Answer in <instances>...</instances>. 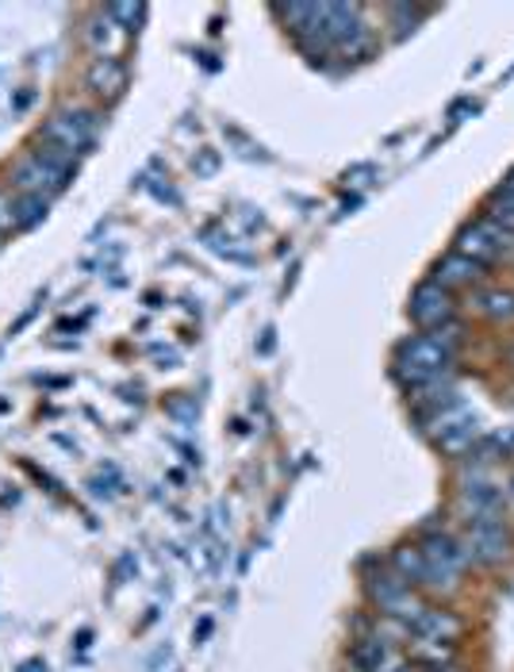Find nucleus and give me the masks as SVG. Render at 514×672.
<instances>
[{
    "instance_id": "nucleus-1",
    "label": "nucleus",
    "mask_w": 514,
    "mask_h": 672,
    "mask_svg": "<svg viewBox=\"0 0 514 672\" xmlns=\"http://www.w3.org/2000/svg\"><path fill=\"white\" fill-rule=\"evenodd\" d=\"M457 323H445L438 330H426V335L404 338L396 350V377L404 381V388L418 385V381H431L449 373L453 357H457Z\"/></svg>"
},
{
    "instance_id": "nucleus-2",
    "label": "nucleus",
    "mask_w": 514,
    "mask_h": 672,
    "mask_svg": "<svg viewBox=\"0 0 514 672\" xmlns=\"http://www.w3.org/2000/svg\"><path fill=\"white\" fill-rule=\"evenodd\" d=\"M423 557H426V581L431 589H457L461 573H465V561H468V550H461V542H453L449 534H426L423 538Z\"/></svg>"
},
{
    "instance_id": "nucleus-3",
    "label": "nucleus",
    "mask_w": 514,
    "mask_h": 672,
    "mask_svg": "<svg viewBox=\"0 0 514 672\" xmlns=\"http://www.w3.org/2000/svg\"><path fill=\"white\" fill-rule=\"evenodd\" d=\"M66 177H70V158H62L58 150L42 147L23 161L20 169H16V189L36 192V197H50L55 189H62Z\"/></svg>"
},
{
    "instance_id": "nucleus-4",
    "label": "nucleus",
    "mask_w": 514,
    "mask_h": 672,
    "mask_svg": "<svg viewBox=\"0 0 514 672\" xmlns=\"http://www.w3.org/2000/svg\"><path fill=\"white\" fill-rule=\"evenodd\" d=\"M468 557H476L480 565H500L511 557V531L503 526V515L468 518Z\"/></svg>"
},
{
    "instance_id": "nucleus-5",
    "label": "nucleus",
    "mask_w": 514,
    "mask_h": 672,
    "mask_svg": "<svg viewBox=\"0 0 514 672\" xmlns=\"http://www.w3.org/2000/svg\"><path fill=\"white\" fill-rule=\"evenodd\" d=\"M92 135H97V119L89 112H62L42 127V142H47L50 150H58L62 158L81 155L92 142Z\"/></svg>"
},
{
    "instance_id": "nucleus-6",
    "label": "nucleus",
    "mask_w": 514,
    "mask_h": 672,
    "mask_svg": "<svg viewBox=\"0 0 514 672\" xmlns=\"http://www.w3.org/2000/svg\"><path fill=\"white\" fill-rule=\"evenodd\" d=\"M407 316L423 330H438L445 323H453V296L445 293L442 285H434V280H423V285L411 293Z\"/></svg>"
},
{
    "instance_id": "nucleus-7",
    "label": "nucleus",
    "mask_w": 514,
    "mask_h": 672,
    "mask_svg": "<svg viewBox=\"0 0 514 672\" xmlns=\"http://www.w3.org/2000/svg\"><path fill=\"white\" fill-rule=\"evenodd\" d=\"M457 254H461V258H468V261H476V266L487 269V266H495V261H500L503 243L495 238V231L484 224V219H476L473 227H465V231L457 235Z\"/></svg>"
},
{
    "instance_id": "nucleus-8",
    "label": "nucleus",
    "mask_w": 514,
    "mask_h": 672,
    "mask_svg": "<svg viewBox=\"0 0 514 672\" xmlns=\"http://www.w3.org/2000/svg\"><path fill=\"white\" fill-rule=\"evenodd\" d=\"M461 631H465V626H461V619L453 615V611H431V607L411 626V634H415L418 642H434V645H453L461 638Z\"/></svg>"
},
{
    "instance_id": "nucleus-9",
    "label": "nucleus",
    "mask_w": 514,
    "mask_h": 672,
    "mask_svg": "<svg viewBox=\"0 0 514 672\" xmlns=\"http://www.w3.org/2000/svg\"><path fill=\"white\" fill-rule=\"evenodd\" d=\"M354 665L362 669V672H396L399 669V658H396V650H392V642L388 638H362V642L354 645Z\"/></svg>"
},
{
    "instance_id": "nucleus-10",
    "label": "nucleus",
    "mask_w": 514,
    "mask_h": 672,
    "mask_svg": "<svg viewBox=\"0 0 514 672\" xmlns=\"http://www.w3.org/2000/svg\"><path fill=\"white\" fill-rule=\"evenodd\" d=\"M484 277V266H476V261H468V258H461L457 250L453 254H445V258L434 266V285H442L445 293L449 288H465V285H476V280Z\"/></svg>"
},
{
    "instance_id": "nucleus-11",
    "label": "nucleus",
    "mask_w": 514,
    "mask_h": 672,
    "mask_svg": "<svg viewBox=\"0 0 514 672\" xmlns=\"http://www.w3.org/2000/svg\"><path fill=\"white\" fill-rule=\"evenodd\" d=\"M476 438H480V427H476V419L473 415H465V419H457L453 427H445L438 438V449L442 454H449V457H461V454H473V446H476Z\"/></svg>"
},
{
    "instance_id": "nucleus-12",
    "label": "nucleus",
    "mask_w": 514,
    "mask_h": 672,
    "mask_svg": "<svg viewBox=\"0 0 514 672\" xmlns=\"http://www.w3.org/2000/svg\"><path fill=\"white\" fill-rule=\"evenodd\" d=\"M465 504L473 507V515H500L503 507V492L495 488L484 476H468L465 481Z\"/></svg>"
},
{
    "instance_id": "nucleus-13",
    "label": "nucleus",
    "mask_w": 514,
    "mask_h": 672,
    "mask_svg": "<svg viewBox=\"0 0 514 672\" xmlns=\"http://www.w3.org/2000/svg\"><path fill=\"white\" fill-rule=\"evenodd\" d=\"M473 304H476V312L480 316H487V319H495V323H507V319H514V288H480V293L473 296Z\"/></svg>"
},
{
    "instance_id": "nucleus-14",
    "label": "nucleus",
    "mask_w": 514,
    "mask_h": 672,
    "mask_svg": "<svg viewBox=\"0 0 514 672\" xmlns=\"http://www.w3.org/2000/svg\"><path fill=\"white\" fill-rule=\"evenodd\" d=\"M392 569H396V576H404L411 584L426 581V557L418 546H399L396 554H392Z\"/></svg>"
},
{
    "instance_id": "nucleus-15",
    "label": "nucleus",
    "mask_w": 514,
    "mask_h": 672,
    "mask_svg": "<svg viewBox=\"0 0 514 672\" xmlns=\"http://www.w3.org/2000/svg\"><path fill=\"white\" fill-rule=\"evenodd\" d=\"M484 224L495 231V238L503 243V250L514 246V208H511V204H487Z\"/></svg>"
},
{
    "instance_id": "nucleus-16",
    "label": "nucleus",
    "mask_w": 514,
    "mask_h": 672,
    "mask_svg": "<svg viewBox=\"0 0 514 672\" xmlns=\"http://www.w3.org/2000/svg\"><path fill=\"white\" fill-rule=\"evenodd\" d=\"M492 204H511V208H514V169H511L507 177H503V185H500V189H495Z\"/></svg>"
},
{
    "instance_id": "nucleus-17",
    "label": "nucleus",
    "mask_w": 514,
    "mask_h": 672,
    "mask_svg": "<svg viewBox=\"0 0 514 672\" xmlns=\"http://www.w3.org/2000/svg\"><path fill=\"white\" fill-rule=\"evenodd\" d=\"M442 672H453V669H442Z\"/></svg>"
}]
</instances>
